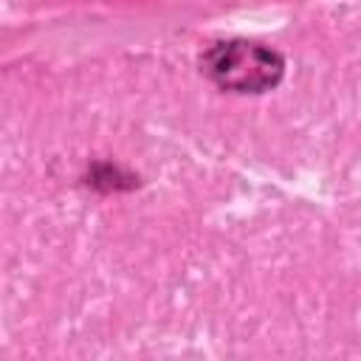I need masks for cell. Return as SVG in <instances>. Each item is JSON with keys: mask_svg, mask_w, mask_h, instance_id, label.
I'll return each mask as SVG.
<instances>
[{"mask_svg": "<svg viewBox=\"0 0 361 361\" xmlns=\"http://www.w3.org/2000/svg\"><path fill=\"white\" fill-rule=\"evenodd\" d=\"M200 71L226 93H265L282 82L285 59L262 42L228 39L200 56Z\"/></svg>", "mask_w": 361, "mask_h": 361, "instance_id": "1", "label": "cell"}, {"mask_svg": "<svg viewBox=\"0 0 361 361\" xmlns=\"http://www.w3.org/2000/svg\"><path fill=\"white\" fill-rule=\"evenodd\" d=\"M85 183L96 192H130L138 186V175L121 169L118 164H110V161H96L90 164L87 175H85Z\"/></svg>", "mask_w": 361, "mask_h": 361, "instance_id": "2", "label": "cell"}]
</instances>
